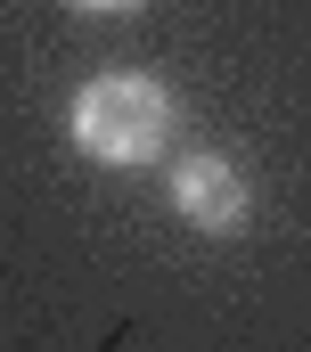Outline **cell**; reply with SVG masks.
<instances>
[{
  "instance_id": "1",
  "label": "cell",
  "mask_w": 311,
  "mask_h": 352,
  "mask_svg": "<svg viewBox=\"0 0 311 352\" xmlns=\"http://www.w3.org/2000/svg\"><path fill=\"white\" fill-rule=\"evenodd\" d=\"M74 148L90 164H148L164 156V140H172V90L156 82V74H131V66H115V74H90L74 90Z\"/></svg>"
},
{
  "instance_id": "2",
  "label": "cell",
  "mask_w": 311,
  "mask_h": 352,
  "mask_svg": "<svg viewBox=\"0 0 311 352\" xmlns=\"http://www.w3.org/2000/svg\"><path fill=\"white\" fill-rule=\"evenodd\" d=\"M164 188H172V213H180L189 230H205V238H237V230L254 221V188H246V173H237L222 148L180 156Z\"/></svg>"
},
{
  "instance_id": "3",
  "label": "cell",
  "mask_w": 311,
  "mask_h": 352,
  "mask_svg": "<svg viewBox=\"0 0 311 352\" xmlns=\"http://www.w3.org/2000/svg\"><path fill=\"white\" fill-rule=\"evenodd\" d=\"M74 8H98V16H123V8H140V0H74Z\"/></svg>"
}]
</instances>
